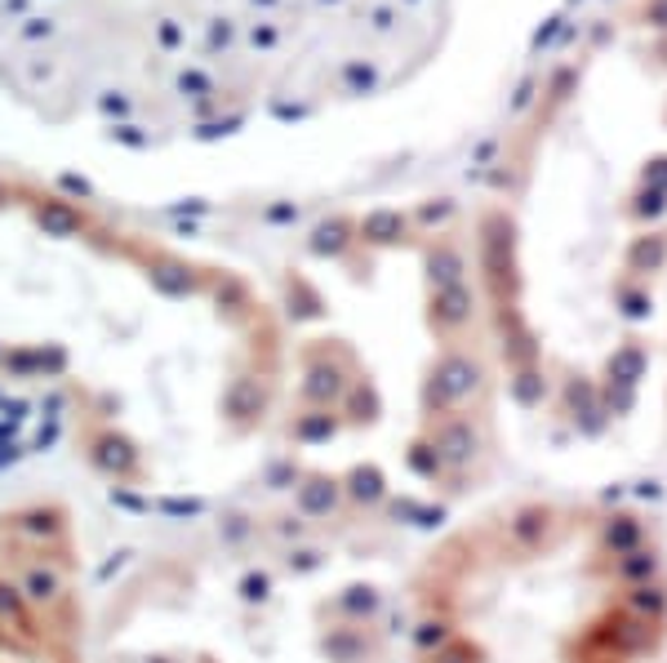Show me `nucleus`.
I'll list each match as a JSON object with an SVG mask.
<instances>
[{
	"mask_svg": "<svg viewBox=\"0 0 667 663\" xmlns=\"http://www.w3.org/2000/svg\"><path fill=\"white\" fill-rule=\"evenodd\" d=\"M658 565H663V561H658V552H654V548H649V552H645V548H632V552H623V561H618V570H614V574H618L623 583H632V588H636V583H649V579L658 574Z\"/></svg>",
	"mask_w": 667,
	"mask_h": 663,
	"instance_id": "obj_2",
	"label": "nucleus"
},
{
	"mask_svg": "<svg viewBox=\"0 0 667 663\" xmlns=\"http://www.w3.org/2000/svg\"><path fill=\"white\" fill-rule=\"evenodd\" d=\"M645 23L654 32H667V0H649V6H645Z\"/></svg>",
	"mask_w": 667,
	"mask_h": 663,
	"instance_id": "obj_9",
	"label": "nucleus"
},
{
	"mask_svg": "<svg viewBox=\"0 0 667 663\" xmlns=\"http://www.w3.org/2000/svg\"><path fill=\"white\" fill-rule=\"evenodd\" d=\"M618 312H623L627 320H645V316L654 312V298H649V289H632V285H618Z\"/></svg>",
	"mask_w": 667,
	"mask_h": 663,
	"instance_id": "obj_6",
	"label": "nucleus"
},
{
	"mask_svg": "<svg viewBox=\"0 0 667 663\" xmlns=\"http://www.w3.org/2000/svg\"><path fill=\"white\" fill-rule=\"evenodd\" d=\"M667 263V236L663 232H649V236H636L632 249H627V267L632 272H658Z\"/></svg>",
	"mask_w": 667,
	"mask_h": 663,
	"instance_id": "obj_1",
	"label": "nucleus"
},
{
	"mask_svg": "<svg viewBox=\"0 0 667 663\" xmlns=\"http://www.w3.org/2000/svg\"><path fill=\"white\" fill-rule=\"evenodd\" d=\"M640 183H645V187H663V192H667V156L645 161V165H640Z\"/></svg>",
	"mask_w": 667,
	"mask_h": 663,
	"instance_id": "obj_8",
	"label": "nucleus"
},
{
	"mask_svg": "<svg viewBox=\"0 0 667 663\" xmlns=\"http://www.w3.org/2000/svg\"><path fill=\"white\" fill-rule=\"evenodd\" d=\"M632 610H636L640 619L658 623L663 610H667V588H663V583H636V588H632Z\"/></svg>",
	"mask_w": 667,
	"mask_h": 663,
	"instance_id": "obj_5",
	"label": "nucleus"
},
{
	"mask_svg": "<svg viewBox=\"0 0 667 663\" xmlns=\"http://www.w3.org/2000/svg\"><path fill=\"white\" fill-rule=\"evenodd\" d=\"M601 543H605V548H614V557L632 552V548L640 543V521H636V517H609V521H605Z\"/></svg>",
	"mask_w": 667,
	"mask_h": 663,
	"instance_id": "obj_4",
	"label": "nucleus"
},
{
	"mask_svg": "<svg viewBox=\"0 0 667 663\" xmlns=\"http://www.w3.org/2000/svg\"><path fill=\"white\" fill-rule=\"evenodd\" d=\"M632 214L636 218H663L667 214V192L663 187H645V192H636V201H632Z\"/></svg>",
	"mask_w": 667,
	"mask_h": 663,
	"instance_id": "obj_7",
	"label": "nucleus"
},
{
	"mask_svg": "<svg viewBox=\"0 0 667 663\" xmlns=\"http://www.w3.org/2000/svg\"><path fill=\"white\" fill-rule=\"evenodd\" d=\"M645 366H649V357H645V348L640 344H627V348H618L614 357H609V379L614 384H636L640 375H645Z\"/></svg>",
	"mask_w": 667,
	"mask_h": 663,
	"instance_id": "obj_3",
	"label": "nucleus"
}]
</instances>
